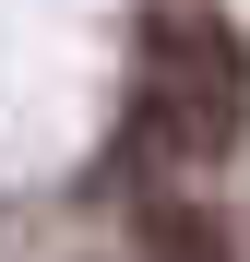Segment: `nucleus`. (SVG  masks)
I'll return each mask as SVG.
<instances>
[{
  "instance_id": "obj_1",
  "label": "nucleus",
  "mask_w": 250,
  "mask_h": 262,
  "mask_svg": "<svg viewBox=\"0 0 250 262\" xmlns=\"http://www.w3.org/2000/svg\"><path fill=\"white\" fill-rule=\"evenodd\" d=\"M131 131H143V155L215 167L238 131H250V48H238V24H215V12H167V24L143 36Z\"/></svg>"
},
{
  "instance_id": "obj_2",
  "label": "nucleus",
  "mask_w": 250,
  "mask_h": 262,
  "mask_svg": "<svg viewBox=\"0 0 250 262\" xmlns=\"http://www.w3.org/2000/svg\"><path fill=\"white\" fill-rule=\"evenodd\" d=\"M143 262H238L215 214H191V203H143Z\"/></svg>"
}]
</instances>
